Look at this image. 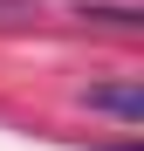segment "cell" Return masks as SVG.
I'll list each match as a JSON object with an SVG mask.
<instances>
[{"instance_id": "cell-1", "label": "cell", "mask_w": 144, "mask_h": 151, "mask_svg": "<svg viewBox=\"0 0 144 151\" xmlns=\"http://www.w3.org/2000/svg\"><path fill=\"white\" fill-rule=\"evenodd\" d=\"M89 110H110V117L137 124L144 117V96H137V83H110V89H89Z\"/></svg>"}, {"instance_id": "cell-2", "label": "cell", "mask_w": 144, "mask_h": 151, "mask_svg": "<svg viewBox=\"0 0 144 151\" xmlns=\"http://www.w3.org/2000/svg\"><path fill=\"white\" fill-rule=\"evenodd\" d=\"M82 21H103L117 35H137V7H82Z\"/></svg>"}, {"instance_id": "cell-3", "label": "cell", "mask_w": 144, "mask_h": 151, "mask_svg": "<svg viewBox=\"0 0 144 151\" xmlns=\"http://www.w3.org/2000/svg\"><path fill=\"white\" fill-rule=\"evenodd\" d=\"M34 14H41V0H0V28H21Z\"/></svg>"}]
</instances>
